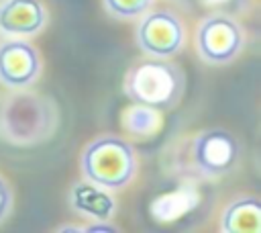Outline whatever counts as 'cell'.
Returning a JSON list of instances; mask_svg holds the SVG:
<instances>
[{
  "label": "cell",
  "instance_id": "6da1fadb",
  "mask_svg": "<svg viewBox=\"0 0 261 233\" xmlns=\"http://www.w3.org/2000/svg\"><path fill=\"white\" fill-rule=\"evenodd\" d=\"M124 92L139 106L169 110L181 98L184 76L177 65L159 57H149L128 69L124 78Z\"/></svg>",
  "mask_w": 261,
  "mask_h": 233
},
{
  "label": "cell",
  "instance_id": "7a4b0ae2",
  "mask_svg": "<svg viewBox=\"0 0 261 233\" xmlns=\"http://www.w3.org/2000/svg\"><path fill=\"white\" fill-rule=\"evenodd\" d=\"M137 170L135 149L120 137H98L82 153V172L88 182L106 188H124Z\"/></svg>",
  "mask_w": 261,
  "mask_h": 233
},
{
  "label": "cell",
  "instance_id": "3957f363",
  "mask_svg": "<svg viewBox=\"0 0 261 233\" xmlns=\"http://www.w3.org/2000/svg\"><path fill=\"white\" fill-rule=\"evenodd\" d=\"M196 43L204 61L222 65L239 55L243 47V31L239 22L228 16H208L198 29Z\"/></svg>",
  "mask_w": 261,
  "mask_h": 233
},
{
  "label": "cell",
  "instance_id": "277c9868",
  "mask_svg": "<svg viewBox=\"0 0 261 233\" xmlns=\"http://www.w3.org/2000/svg\"><path fill=\"white\" fill-rule=\"evenodd\" d=\"M137 41L143 53H147L149 57H171L179 51L184 43L181 20L167 10L149 12L139 25Z\"/></svg>",
  "mask_w": 261,
  "mask_h": 233
},
{
  "label": "cell",
  "instance_id": "5b68a950",
  "mask_svg": "<svg viewBox=\"0 0 261 233\" xmlns=\"http://www.w3.org/2000/svg\"><path fill=\"white\" fill-rule=\"evenodd\" d=\"M196 168L206 176H222L230 172L239 159V143L224 129H210L196 137L192 147Z\"/></svg>",
  "mask_w": 261,
  "mask_h": 233
},
{
  "label": "cell",
  "instance_id": "8992f818",
  "mask_svg": "<svg viewBox=\"0 0 261 233\" xmlns=\"http://www.w3.org/2000/svg\"><path fill=\"white\" fill-rule=\"evenodd\" d=\"M41 69L37 49L27 41H6L0 45V82L8 88L31 86Z\"/></svg>",
  "mask_w": 261,
  "mask_h": 233
},
{
  "label": "cell",
  "instance_id": "52a82bcc",
  "mask_svg": "<svg viewBox=\"0 0 261 233\" xmlns=\"http://www.w3.org/2000/svg\"><path fill=\"white\" fill-rule=\"evenodd\" d=\"M47 14L39 0H6L0 4V31L12 37H31L45 27Z\"/></svg>",
  "mask_w": 261,
  "mask_h": 233
},
{
  "label": "cell",
  "instance_id": "ba28073f",
  "mask_svg": "<svg viewBox=\"0 0 261 233\" xmlns=\"http://www.w3.org/2000/svg\"><path fill=\"white\" fill-rule=\"evenodd\" d=\"M71 206L82 213L84 217H90L92 221H110L116 213V202L110 196V190L100 188L92 182H80L71 190Z\"/></svg>",
  "mask_w": 261,
  "mask_h": 233
},
{
  "label": "cell",
  "instance_id": "9c48e42d",
  "mask_svg": "<svg viewBox=\"0 0 261 233\" xmlns=\"http://www.w3.org/2000/svg\"><path fill=\"white\" fill-rule=\"evenodd\" d=\"M224 233H259L261 231V202L253 196L232 200L222 213Z\"/></svg>",
  "mask_w": 261,
  "mask_h": 233
},
{
  "label": "cell",
  "instance_id": "30bf717a",
  "mask_svg": "<svg viewBox=\"0 0 261 233\" xmlns=\"http://www.w3.org/2000/svg\"><path fill=\"white\" fill-rule=\"evenodd\" d=\"M153 0H104V6L110 14L118 18H135L147 12Z\"/></svg>",
  "mask_w": 261,
  "mask_h": 233
},
{
  "label": "cell",
  "instance_id": "8fae6325",
  "mask_svg": "<svg viewBox=\"0 0 261 233\" xmlns=\"http://www.w3.org/2000/svg\"><path fill=\"white\" fill-rule=\"evenodd\" d=\"M10 204H12V194H10V188L8 184L0 178V221L8 215L10 211Z\"/></svg>",
  "mask_w": 261,
  "mask_h": 233
}]
</instances>
